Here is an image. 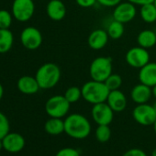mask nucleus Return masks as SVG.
Returning a JSON list of instances; mask_svg holds the SVG:
<instances>
[{
    "mask_svg": "<svg viewBox=\"0 0 156 156\" xmlns=\"http://www.w3.org/2000/svg\"><path fill=\"white\" fill-rule=\"evenodd\" d=\"M112 59L110 57L99 56L95 58L89 66V74L92 80L105 82L112 73Z\"/></svg>",
    "mask_w": 156,
    "mask_h": 156,
    "instance_id": "obj_4",
    "label": "nucleus"
},
{
    "mask_svg": "<svg viewBox=\"0 0 156 156\" xmlns=\"http://www.w3.org/2000/svg\"><path fill=\"white\" fill-rule=\"evenodd\" d=\"M55 156H80V152L78 151L76 149L67 147V148L61 149L56 153Z\"/></svg>",
    "mask_w": 156,
    "mask_h": 156,
    "instance_id": "obj_29",
    "label": "nucleus"
},
{
    "mask_svg": "<svg viewBox=\"0 0 156 156\" xmlns=\"http://www.w3.org/2000/svg\"><path fill=\"white\" fill-rule=\"evenodd\" d=\"M109 40L108 34L107 30L103 29H97L94 30L87 38V44L88 46L95 51L102 50L106 47Z\"/></svg>",
    "mask_w": 156,
    "mask_h": 156,
    "instance_id": "obj_12",
    "label": "nucleus"
},
{
    "mask_svg": "<svg viewBox=\"0 0 156 156\" xmlns=\"http://www.w3.org/2000/svg\"><path fill=\"white\" fill-rule=\"evenodd\" d=\"M17 87L20 92L25 95L36 94L41 89L36 78L30 75L21 76L17 82Z\"/></svg>",
    "mask_w": 156,
    "mask_h": 156,
    "instance_id": "obj_18",
    "label": "nucleus"
},
{
    "mask_svg": "<svg viewBox=\"0 0 156 156\" xmlns=\"http://www.w3.org/2000/svg\"><path fill=\"white\" fill-rule=\"evenodd\" d=\"M137 43L139 46L151 49L156 45V33L152 30H143L137 36Z\"/></svg>",
    "mask_w": 156,
    "mask_h": 156,
    "instance_id": "obj_19",
    "label": "nucleus"
},
{
    "mask_svg": "<svg viewBox=\"0 0 156 156\" xmlns=\"http://www.w3.org/2000/svg\"><path fill=\"white\" fill-rule=\"evenodd\" d=\"M13 42L14 36L9 29H0V53L3 54L9 51Z\"/></svg>",
    "mask_w": 156,
    "mask_h": 156,
    "instance_id": "obj_20",
    "label": "nucleus"
},
{
    "mask_svg": "<svg viewBox=\"0 0 156 156\" xmlns=\"http://www.w3.org/2000/svg\"><path fill=\"white\" fill-rule=\"evenodd\" d=\"M104 83L107 86V87L109 89V91L118 90L120 88V87L122 85V78L119 74L112 73L105 80Z\"/></svg>",
    "mask_w": 156,
    "mask_h": 156,
    "instance_id": "obj_24",
    "label": "nucleus"
},
{
    "mask_svg": "<svg viewBox=\"0 0 156 156\" xmlns=\"http://www.w3.org/2000/svg\"><path fill=\"white\" fill-rule=\"evenodd\" d=\"M130 3L134 4L135 6H143L145 4L153 3L154 0H128Z\"/></svg>",
    "mask_w": 156,
    "mask_h": 156,
    "instance_id": "obj_33",
    "label": "nucleus"
},
{
    "mask_svg": "<svg viewBox=\"0 0 156 156\" xmlns=\"http://www.w3.org/2000/svg\"><path fill=\"white\" fill-rule=\"evenodd\" d=\"M92 119L98 125H109L114 118V111L107 102L93 105Z\"/></svg>",
    "mask_w": 156,
    "mask_h": 156,
    "instance_id": "obj_11",
    "label": "nucleus"
},
{
    "mask_svg": "<svg viewBox=\"0 0 156 156\" xmlns=\"http://www.w3.org/2000/svg\"><path fill=\"white\" fill-rule=\"evenodd\" d=\"M151 156H156V148L152 151V152H151Z\"/></svg>",
    "mask_w": 156,
    "mask_h": 156,
    "instance_id": "obj_36",
    "label": "nucleus"
},
{
    "mask_svg": "<svg viewBox=\"0 0 156 156\" xmlns=\"http://www.w3.org/2000/svg\"><path fill=\"white\" fill-rule=\"evenodd\" d=\"M81 90L82 98L92 105L106 102L110 92L104 82H98L95 80L85 83L81 87Z\"/></svg>",
    "mask_w": 156,
    "mask_h": 156,
    "instance_id": "obj_3",
    "label": "nucleus"
},
{
    "mask_svg": "<svg viewBox=\"0 0 156 156\" xmlns=\"http://www.w3.org/2000/svg\"><path fill=\"white\" fill-rule=\"evenodd\" d=\"M46 13L51 20L60 21L66 16L67 9L61 0H50L46 7Z\"/></svg>",
    "mask_w": 156,
    "mask_h": 156,
    "instance_id": "obj_16",
    "label": "nucleus"
},
{
    "mask_svg": "<svg viewBox=\"0 0 156 156\" xmlns=\"http://www.w3.org/2000/svg\"><path fill=\"white\" fill-rule=\"evenodd\" d=\"M140 15L145 23H154L156 21V7L153 3L145 4L140 6Z\"/></svg>",
    "mask_w": 156,
    "mask_h": 156,
    "instance_id": "obj_22",
    "label": "nucleus"
},
{
    "mask_svg": "<svg viewBox=\"0 0 156 156\" xmlns=\"http://www.w3.org/2000/svg\"><path fill=\"white\" fill-rule=\"evenodd\" d=\"M61 69L53 62H46L39 67L35 78L41 89H51L54 87L61 79Z\"/></svg>",
    "mask_w": 156,
    "mask_h": 156,
    "instance_id": "obj_2",
    "label": "nucleus"
},
{
    "mask_svg": "<svg viewBox=\"0 0 156 156\" xmlns=\"http://www.w3.org/2000/svg\"><path fill=\"white\" fill-rule=\"evenodd\" d=\"M153 4L155 5V7H156V0H154V1H153Z\"/></svg>",
    "mask_w": 156,
    "mask_h": 156,
    "instance_id": "obj_40",
    "label": "nucleus"
},
{
    "mask_svg": "<svg viewBox=\"0 0 156 156\" xmlns=\"http://www.w3.org/2000/svg\"><path fill=\"white\" fill-rule=\"evenodd\" d=\"M75 2L78 6L84 9L92 8L96 5V3H98L97 0H75Z\"/></svg>",
    "mask_w": 156,
    "mask_h": 156,
    "instance_id": "obj_31",
    "label": "nucleus"
},
{
    "mask_svg": "<svg viewBox=\"0 0 156 156\" xmlns=\"http://www.w3.org/2000/svg\"><path fill=\"white\" fill-rule=\"evenodd\" d=\"M152 97V90L151 87L140 83L132 87L130 91V98L134 103L137 105L139 104H145Z\"/></svg>",
    "mask_w": 156,
    "mask_h": 156,
    "instance_id": "obj_15",
    "label": "nucleus"
},
{
    "mask_svg": "<svg viewBox=\"0 0 156 156\" xmlns=\"http://www.w3.org/2000/svg\"><path fill=\"white\" fill-rule=\"evenodd\" d=\"M3 148L9 152H19L25 146L23 136L19 133H8L2 140Z\"/></svg>",
    "mask_w": 156,
    "mask_h": 156,
    "instance_id": "obj_14",
    "label": "nucleus"
},
{
    "mask_svg": "<svg viewBox=\"0 0 156 156\" xmlns=\"http://www.w3.org/2000/svg\"><path fill=\"white\" fill-rule=\"evenodd\" d=\"M139 81L150 87L156 86V62H150L139 71Z\"/></svg>",
    "mask_w": 156,
    "mask_h": 156,
    "instance_id": "obj_13",
    "label": "nucleus"
},
{
    "mask_svg": "<svg viewBox=\"0 0 156 156\" xmlns=\"http://www.w3.org/2000/svg\"><path fill=\"white\" fill-rule=\"evenodd\" d=\"M153 129H154V132H155V134H156V120H155V122H154V124H153Z\"/></svg>",
    "mask_w": 156,
    "mask_h": 156,
    "instance_id": "obj_38",
    "label": "nucleus"
},
{
    "mask_svg": "<svg viewBox=\"0 0 156 156\" xmlns=\"http://www.w3.org/2000/svg\"><path fill=\"white\" fill-rule=\"evenodd\" d=\"M125 27L124 24L113 20L107 28V32L108 34L109 39L111 40H119L124 35Z\"/></svg>",
    "mask_w": 156,
    "mask_h": 156,
    "instance_id": "obj_23",
    "label": "nucleus"
},
{
    "mask_svg": "<svg viewBox=\"0 0 156 156\" xmlns=\"http://www.w3.org/2000/svg\"><path fill=\"white\" fill-rule=\"evenodd\" d=\"M106 102L114 112H122L126 108L128 103L126 96L119 89L110 91Z\"/></svg>",
    "mask_w": 156,
    "mask_h": 156,
    "instance_id": "obj_17",
    "label": "nucleus"
},
{
    "mask_svg": "<svg viewBox=\"0 0 156 156\" xmlns=\"http://www.w3.org/2000/svg\"><path fill=\"white\" fill-rule=\"evenodd\" d=\"M34 12V0H14L12 3V15L18 21H29L33 17Z\"/></svg>",
    "mask_w": 156,
    "mask_h": 156,
    "instance_id": "obj_6",
    "label": "nucleus"
},
{
    "mask_svg": "<svg viewBox=\"0 0 156 156\" xmlns=\"http://www.w3.org/2000/svg\"><path fill=\"white\" fill-rule=\"evenodd\" d=\"M64 132L73 139L83 140L89 136L91 124L89 120L81 114H71L64 119Z\"/></svg>",
    "mask_w": 156,
    "mask_h": 156,
    "instance_id": "obj_1",
    "label": "nucleus"
},
{
    "mask_svg": "<svg viewBox=\"0 0 156 156\" xmlns=\"http://www.w3.org/2000/svg\"><path fill=\"white\" fill-rule=\"evenodd\" d=\"M151 90H152V96L156 98V86L151 87Z\"/></svg>",
    "mask_w": 156,
    "mask_h": 156,
    "instance_id": "obj_35",
    "label": "nucleus"
},
{
    "mask_svg": "<svg viewBox=\"0 0 156 156\" xmlns=\"http://www.w3.org/2000/svg\"><path fill=\"white\" fill-rule=\"evenodd\" d=\"M132 117L140 125L151 126L153 125L156 120V112L152 105H149L147 103L139 104L134 108Z\"/></svg>",
    "mask_w": 156,
    "mask_h": 156,
    "instance_id": "obj_8",
    "label": "nucleus"
},
{
    "mask_svg": "<svg viewBox=\"0 0 156 156\" xmlns=\"http://www.w3.org/2000/svg\"><path fill=\"white\" fill-rule=\"evenodd\" d=\"M63 96L71 104H73L77 102L82 98V90L78 87H70L66 89Z\"/></svg>",
    "mask_w": 156,
    "mask_h": 156,
    "instance_id": "obj_25",
    "label": "nucleus"
},
{
    "mask_svg": "<svg viewBox=\"0 0 156 156\" xmlns=\"http://www.w3.org/2000/svg\"><path fill=\"white\" fill-rule=\"evenodd\" d=\"M12 14L5 9L0 10V29H9L12 24Z\"/></svg>",
    "mask_w": 156,
    "mask_h": 156,
    "instance_id": "obj_27",
    "label": "nucleus"
},
{
    "mask_svg": "<svg viewBox=\"0 0 156 156\" xmlns=\"http://www.w3.org/2000/svg\"><path fill=\"white\" fill-rule=\"evenodd\" d=\"M152 107H153V108H154V110H155V112H156V101L152 104Z\"/></svg>",
    "mask_w": 156,
    "mask_h": 156,
    "instance_id": "obj_39",
    "label": "nucleus"
},
{
    "mask_svg": "<svg viewBox=\"0 0 156 156\" xmlns=\"http://www.w3.org/2000/svg\"><path fill=\"white\" fill-rule=\"evenodd\" d=\"M3 148V142H2V140H0V151Z\"/></svg>",
    "mask_w": 156,
    "mask_h": 156,
    "instance_id": "obj_37",
    "label": "nucleus"
},
{
    "mask_svg": "<svg viewBox=\"0 0 156 156\" xmlns=\"http://www.w3.org/2000/svg\"><path fill=\"white\" fill-rule=\"evenodd\" d=\"M122 156H147L145 151H143L140 149L138 148H133L129 151H127Z\"/></svg>",
    "mask_w": 156,
    "mask_h": 156,
    "instance_id": "obj_32",
    "label": "nucleus"
},
{
    "mask_svg": "<svg viewBox=\"0 0 156 156\" xmlns=\"http://www.w3.org/2000/svg\"><path fill=\"white\" fill-rule=\"evenodd\" d=\"M137 15V9L134 4L130 3L129 1L120 2L114 8L112 16L113 20H118L123 24L129 23L135 19Z\"/></svg>",
    "mask_w": 156,
    "mask_h": 156,
    "instance_id": "obj_10",
    "label": "nucleus"
},
{
    "mask_svg": "<svg viewBox=\"0 0 156 156\" xmlns=\"http://www.w3.org/2000/svg\"><path fill=\"white\" fill-rule=\"evenodd\" d=\"M42 41L43 39L41 32L35 27H27L21 31V44L28 50H37L42 44Z\"/></svg>",
    "mask_w": 156,
    "mask_h": 156,
    "instance_id": "obj_9",
    "label": "nucleus"
},
{
    "mask_svg": "<svg viewBox=\"0 0 156 156\" xmlns=\"http://www.w3.org/2000/svg\"><path fill=\"white\" fill-rule=\"evenodd\" d=\"M71 103L64 96L56 95L50 98L45 103V111L51 118L62 119L65 117L70 109Z\"/></svg>",
    "mask_w": 156,
    "mask_h": 156,
    "instance_id": "obj_5",
    "label": "nucleus"
},
{
    "mask_svg": "<svg viewBox=\"0 0 156 156\" xmlns=\"http://www.w3.org/2000/svg\"><path fill=\"white\" fill-rule=\"evenodd\" d=\"M111 137L109 125H98L96 129V138L99 142H107Z\"/></svg>",
    "mask_w": 156,
    "mask_h": 156,
    "instance_id": "obj_26",
    "label": "nucleus"
},
{
    "mask_svg": "<svg viewBox=\"0 0 156 156\" xmlns=\"http://www.w3.org/2000/svg\"><path fill=\"white\" fill-rule=\"evenodd\" d=\"M9 122L8 118L0 112V140H3V138L9 133Z\"/></svg>",
    "mask_w": 156,
    "mask_h": 156,
    "instance_id": "obj_28",
    "label": "nucleus"
},
{
    "mask_svg": "<svg viewBox=\"0 0 156 156\" xmlns=\"http://www.w3.org/2000/svg\"><path fill=\"white\" fill-rule=\"evenodd\" d=\"M3 96H4V87L1 84H0V100L2 99Z\"/></svg>",
    "mask_w": 156,
    "mask_h": 156,
    "instance_id": "obj_34",
    "label": "nucleus"
},
{
    "mask_svg": "<svg viewBox=\"0 0 156 156\" xmlns=\"http://www.w3.org/2000/svg\"><path fill=\"white\" fill-rule=\"evenodd\" d=\"M98 3L100 4L103 7L106 8H115L117 5H119L122 0H97Z\"/></svg>",
    "mask_w": 156,
    "mask_h": 156,
    "instance_id": "obj_30",
    "label": "nucleus"
},
{
    "mask_svg": "<svg viewBox=\"0 0 156 156\" xmlns=\"http://www.w3.org/2000/svg\"><path fill=\"white\" fill-rule=\"evenodd\" d=\"M44 129L48 134L59 135L64 132V120L59 118H51L45 122Z\"/></svg>",
    "mask_w": 156,
    "mask_h": 156,
    "instance_id": "obj_21",
    "label": "nucleus"
},
{
    "mask_svg": "<svg viewBox=\"0 0 156 156\" xmlns=\"http://www.w3.org/2000/svg\"><path fill=\"white\" fill-rule=\"evenodd\" d=\"M125 60L128 65L135 69H140L150 62V53L147 49L140 46L130 48L125 55Z\"/></svg>",
    "mask_w": 156,
    "mask_h": 156,
    "instance_id": "obj_7",
    "label": "nucleus"
},
{
    "mask_svg": "<svg viewBox=\"0 0 156 156\" xmlns=\"http://www.w3.org/2000/svg\"><path fill=\"white\" fill-rule=\"evenodd\" d=\"M155 33H156V30H155Z\"/></svg>",
    "mask_w": 156,
    "mask_h": 156,
    "instance_id": "obj_41",
    "label": "nucleus"
}]
</instances>
